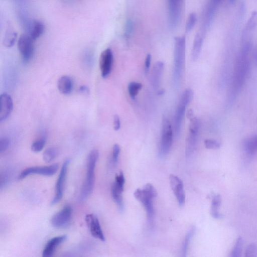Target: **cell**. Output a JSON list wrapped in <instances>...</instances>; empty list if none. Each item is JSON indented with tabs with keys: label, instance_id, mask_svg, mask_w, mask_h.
I'll return each instance as SVG.
<instances>
[{
	"label": "cell",
	"instance_id": "cell-3",
	"mask_svg": "<svg viewBox=\"0 0 257 257\" xmlns=\"http://www.w3.org/2000/svg\"><path fill=\"white\" fill-rule=\"evenodd\" d=\"M99 157V152L96 150H91L87 158L86 174L81 192V197L85 199L93 191L95 183V168Z\"/></svg>",
	"mask_w": 257,
	"mask_h": 257
},
{
	"label": "cell",
	"instance_id": "cell-21",
	"mask_svg": "<svg viewBox=\"0 0 257 257\" xmlns=\"http://www.w3.org/2000/svg\"><path fill=\"white\" fill-rule=\"evenodd\" d=\"M221 198L219 194H215L212 196L210 213L211 216L216 219H220L222 216L219 210L221 204Z\"/></svg>",
	"mask_w": 257,
	"mask_h": 257
},
{
	"label": "cell",
	"instance_id": "cell-19",
	"mask_svg": "<svg viewBox=\"0 0 257 257\" xmlns=\"http://www.w3.org/2000/svg\"><path fill=\"white\" fill-rule=\"evenodd\" d=\"M164 67V64L162 61H158L153 67L151 80L152 85L156 88L159 85Z\"/></svg>",
	"mask_w": 257,
	"mask_h": 257
},
{
	"label": "cell",
	"instance_id": "cell-11",
	"mask_svg": "<svg viewBox=\"0 0 257 257\" xmlns=\"http://www.w3.org/2000/svg\"><path fill=\"white\" fill-rule=\"evenodd\" d=\"M59 168L57 163L46 166H34L26 168L19 175V180H22L28 176L32 174H38L46 176H51L54 175Z\"/></svg>",
	"mask_w": 257,
	"mask_h": 257
},
{
	"label": "cell",
	"instance_id": "cell-14",
	"mask_svg": "<svg viewBox=\"0 0 257 257\" xmlns=\"http://www.w3.org/2000/svg\"><path fill=\"white\" fill-rule=\"evenodd\" d=\"M171 188L179 204L183 206L185 203V193L182 181L177 176L170 175L169 177Z\"/></svg>",
	"mask_w": 257,
	"mask_h": 257
},
{
	"label": "cell",
	"instance_id": "cell-25",
	"mask_svg": "<svg viewBox=\"0 0 257 257\" xmlns=\"http://www.w3.org/2000/svg\"><path fill=\"white\" fill-rule=\"evenodd\" d=\"M195 232V226H193L191 227V228L189 230V231L187 232V233L186 234L183 249H182V256H186L187 249L188 248L189 244L190 243V242L194 235V233Z\"/></svg>",
	"mask_w": 257,
	"mask_h": 257
},
{
	"label": "cell",
	"instance_id": "cell-17",
	"mask_svg": "<svg viewBox=\"0 0 257 257\" xmlns=\"http://www.w3.org/2000/svg\"><path fill=\"white\" fill-rule=\"evenodd\" d=\"M58 90L63 94H70L73 89V81L71 78L67 75L60 77L57 81Z\"/></svg>",
	"mask_w": 257,
	"mask_h": 257
},
{
	"label": "cell",
	"instance_id": "cell-23",
	"mask_svg": "<svg viewBox=\"0 0 257 257\" xmlns=\"http://www.w3.org/2000/svg\"><path fill=\"white\" fill-rule=\"evenodd\" d=\"M17 32L13 30H8V31L7 32L3 40L4 45L7 48H11L13 47L17 41Z\"/></svg>",
	"mask_w": 257,
	"mask_h": 257
},
{
	"label": "cell",
	"instance_id": "cell-8",
	"mask_svg": "<svg viewBox=\"0 0 257 257\" xmlns=\"http://www.w3.org/2000/svg\"><path fill=\"white\" fill-rule=\"evenodd\" d=\"M70 162V160L67 159L62 165L56 183L55 195L50 202L51 205L58 203L63 197L64 185Z\"/></svg>",
	"mask_w": 257,
	"mask_h": 257
},
{
	"label": "cell",
	"instance_id": "cell-31",
	"mask_svg": "<svg viewBox=\"0 0 257 257\" xmlns=\"http://www.w3.org/2000/svg\"><path fill=\"white\" fill-rule=\"evenodd\" d=\"M257 254V247L255 243L249 244L245 250V256L246 257H254Z\"/></svg>",
	"mask_w": 257,
	"mask_h": 257
},
{
	"label": "cell",
	"instance_id": "cell-22",
	"mask_svg": "<svg viewBox=\"0 0 257 257\" xmlns=\"http://www.w3.org/2000/svg\"><path fill=\"white\" fill-rule=\"evenodd\" d=\"M245 151L249 155L257 152V136L251 137L247 139L244 143Z\"/></svg>",
	"mask_w": 257,
	"mask_h": 257
},
{
	"label": "cell",
	"instance_id": "cell-27",
	"mask_svg": "<svg viewBox=\"0 0 257 257\" xmlns=\"http://www.w3.org/2000/svg\"><path fill=\"white\" fill-rule=\"evenodd\" d=\"M112 197L117 205L119 209L122 211L124 208V205L122 197V192L118 191L113 187H111Z\"/></svg>",
	"mask_w": 257,
	"mask_h": 257
},
{
	"label": "cell",
	"instance_id": "cell-18",
	"mask_svg": "<svg viewBox=\"0 0 257 257\" xmlns=\"http://www.w3.org/2000/svg\"><path fill=\"white\" fill-rule=\"evenodd\" d=\"M45 30L44 24L40 21H32L27 33L35 41L41 37Z\"/></svg>",
	"mask_w": 257,
	"mask_h": 257
},
{
	"label": "cell",
	"instance_id": "cell-4",
	"mask_svg": "<svg viewBox=\"0 0 257 257\" xmlns=\"http://www.w3.org/2000/svg\"><path fill=\"white\" fill-rule=\"evenodd\" d=\"M193 96V91L190 88L186 89L181 96L174 117L173 128L176 135L180 132L186 107L192 100Z\"/></svg>",
	"mask_w": 257,
	"mask_h": 257
},
{
	"label": "cell",
	"instance_id": "cell-35",
	"mask_svg": "<svg viewBox=\"0 0 257 257\" xmlns=\"http://www.w3.org/2000/svg\"><path fill=\"white\" fill-rule=\"evenodd\" d=\"M133 31V22L129 20L127 21L125 24L124 29V37L126 39H128L131 36Z\"/></svg>",
	"mask_w": 257,
	"mask_h": 257
},
{
	"label": "cell",
	"instance_id": "cell-9",
	"mask_svg": "<svg viewBox=\"0 0 257 257\" xmlns=\"http://www.w3.org/2000/svg\"><path fill=\"white\" fill-rule=\"evenodd\" d=\"M72 215V207L66 205L51 217L50 223L55 228H65L70 224Z\"/></svg>",
	"mask_w": 257,
	"mask_h": 257
},
{
	"label": "cell",
	"instance_id": "cell-13",
	"mask_svg": "<svg viewBox=\"0 0 257 257\" xmlns=\"http://www.w3.org/2000/svg\"><path fill=\"white\" fill-rule=\"evenodd\" d=\"M85 219L91 235L101 241H105V237L97 217L93 214H88Z\"/></svg>",
	"mask_w": 257,
	"mask_h": 257
},
{
	"label": "cell",
	"instance_id": "cell-7",
	"mask_svg": "<svg viewBox=\"0 0 257 257\" xmlns=\"http://www.w3.org/2000/svg\"><path fill=\"white\" fill-rule=\"evenodd\" d=\"M34 41L28 34H22L18 40V48L24 63L29 62L34 51Z\"/></svg>",
	"mask_w": 257,
	"mask_h": 257
},
{
	"label": "cell",
	"instance_id": "cell-16",
	"mask_svg": "<svg viewBox=\"0 0 257 257\" xmlns=\"http://www.w3.org/2000/svg\"><path fill=\"white\" fill-rule=\"evenodd\" d=\"M66 235L55 236L48 241L42 252L43 257H51L53 255L57 248L67 239Z\"/></svg>",
	"mask_w": 257,
	"mask_h": 257
},
{
	"label": "cell",
	"instance_id": "cell-1",
	"mask_svg": "<svg viewBox=\"0 0 257 257\" xmlns=\"http://www.w3.org/2000/svg\"><path fill=\"white\" fill-rule=\"evenodd\" d=\"M157 192L150 183H147L142 189L138 188L134 192L135 198L144 206L147 214L149 223L152 225L154 220V207L153 200L157 196Z\"/></svg>",
	"mask_w": 257,
	"mask_h": 257
},
{
	"label": "cell",
	"instance_id": "cell-38",
	"mask_svg": "<svg viewBox=\"0 0 257 257\" xmlns=\"http://www.w3.org/2000/svg\"><path fill=\"white\" fill-rule=\"evenodd\" d=\"M79 91L80 93L83 94H88L89 93V88L86 85H81L79 88Z\"/></svg>",
	"mask_w": 257,
	"mask_h": 257
},
{
	"label": "cell",
	"instance_id": "cell-37",
	"mask_svg": "<svg viewBox=\"0 0 257 257\" xmlns=\"http://www.w3.org/2000/svg\"><path fill=\"white\" fill-rule=\"evenodd\" d=\"M120 127V121L118 115L115 114L113 116V128L115 131H118Z\"/></svg>",
	"mask_w": 257,
	"mask_h": 257
},
{
	"label": "cell",
	"instance_id": "cell-29",
	"mask_svg": "<svg viewBox=\"0 0 257 257\" xmlns=\"http://www.w3.org/2000/svg\"><path fill=\"white\" fill-rule=\"evenodd\" d=\"M46 144V140L44 138L35 141L31 145V150L34 152H39L43 150Z\"/></svg>",
	"mask_w": 257,
	"mask_h": 257
},
{
	"label": "cell",
	"instance_id": "cell-41",
	"mask_svg": "<svg viewBox=\"0 0 257 257\" xmlns=\"http://www.w3.org/2000/svg\"><path fill=\"white\" fill-rule=\"evenodd\" d=\"M236 0H228V2L231 5H233L236 2Z\"/></svg>",
	"mask_w": 257,
	"mask_h": 257
},
{
	"label": "cell",
	"instance_id": "cell-32",
	"mask_svg": "<svg viewBox=\"0 0 257 257\" xmlns=\"http://www.w3.org/2000/svg\"><path fill=\"white\" fill-rule=\"evenodd\" d=\"M204 145L208 149H216L220 148V143L216 140L206 139L204 141Z\"/></svg>",
	"mask_w": 257,
	"mask_h": 257
},
{
	"label": "cell",
	"instance_id": "cell-30",
	"mask_svg": "<svg viewBox=\"0 0 257 257\" xmlns=\"http://www.w3.org/2000/svg\"><path fill=\"white\" fill-rule=\"evenodd\" d=\"M197 18L195 13H191L188 18L185 30L186 32H189L192 30L196 22Z\"/></svg>",
	"mask_w": 257,
	"mask_h": 257
},
{
	"label": "cell",
	"instance_id": "cell-12",
	"mask_svg": "<svg viewBox=\"0 0 257 257\" xmlns=\"http://www.w3.org/2000/svg\"><path fill=\"white\" fill-rule=\"evenodd\" d=\"M113 61V53L110 48L106 49L102 52L99 57V68L103 78H106L110 74Z\"/></svg>",
	"mask_w": 257,
	"mask_h": 257
},
{
	"label": "cell",
	"instance_id": "cell-33",
	"mask_svg": "<svg viewBox=\"0 0 257 257\" xmlns=\"http://www.w3.org/2000/svg\"><path fill=\"white\" fill-rule=\"evenodd\" d=\"M120 152V148L118 144H114L112 148V161L113 164H116L118 161V156Z\"/></svg>",
	"mask_w": 257,
	"mask_h": 257
},
{
	"label": "cell",
	"instance_id": "cell-6",
	"mask_svg": "<svg viewBox=\"0 0 257 257\" xmlns=\"http://www.w3.org/2000/svg\"><path fill=\"white\" fill-rule=\"evenodd\" d=\"M200 126V122L198 118L193 117L190 119L186 145V156L187 157L191 156L195 150Z\"/></svg>",
	"mask_w": 257,
	"mask_h": 257
},
{
	"label": "cell",
	"instance_id": "cell-20",
	"mask_svg": "<svg viewBox=\"0 0 257 257\" xmlns=\"http://www.w3.org/2000/svg\"><path fill=\"white\" fill-rule=\"evenodd\" d=\"M204 39L203 37L198 34L195 36L191 53L192 59L194 61H196L200 55Z\"/></svg>",
	"mask_w": 257,
	"mask_h": 257
},
{
	"label": "cell",
	"instance_id": "cell-36",
	"mask_svg": "<svg viewBox=\"0 0 257 257\" xmlns=\"http://www.w3.org/2000/svg\"><path fill=\"white\" fill-rule=\"evenodd\" d=\"M152 56L150 54H147L146 56L145 61V72L146 74H147L149 71Z\"/></svg>",
	"mask_w": 257,
	"mask_h": 257
},
{
	"label": "cell",
	"instance_id": "cell-34",
	"mask_svg": "<svg viewBox=\"0 0 257 257\" xmlns=\"http://www.w3.org/2000/svg\"><path fill=\"white\" fill-rule=\"evenodd\" d=\"M10 140L7 137H3L0 140V152H5L10 146Z\"/></svg>",
	"mask_w": 257,
	"mask_h": 257
},
{
	"label": "cell",
	"instance_id": "cell-28",
	"mask_svg": "<svg viewBox=\"0 0 257 257\" xmlns=\"http://www.w3.org/2000/svg\"><path fill=\"white\" fill-rule=\"evenodd\" d=\"M243 240L242 237L239 236L236 239L234 246L231 252V256L239 257L240 256Z\"/></svg>",
	"mask_w": 257,
	"mask_h": 257
},
{
	"label": "cell",
	"instance_id": "cell-2",
	"mask_svg": "<svg viewBox=\"0 0 257 257\" xmlns=\"http://www.w3.org/2000/svg\"><path fill=\"white\" fill-rule=\"evenodd\" d=\"M186 38L185 36L175 38L173 65V79L179 81L184 70L185 58Z\"/></svg>",
	"mask_w": 257,
	"mask_h": 257
},
{
	"label": "cell",
	"instance_id": "cell-26",
	"mask_svg": "<svg viewBox=\"0 0 257 257\" xmlns=\"http://www.w3.org/2000/svg\"><path fill=\"white\" fill-rule=\"evenodd\" d=\"M142 84L137 82H131L128 83L127 86L128 92L130 97L132 99H135L138 95L139 91L142 88Z\"/></svg>",
	"mask_w": 257,
	"mask_h": 257
},
{
	"label": "cell",
	"instance_id": "cell-24",
	"mask_svg": "<svg viewBox=\"0 0 257 257\" xmlns=\"http://www.w3.org/2000/svg\"><path fill=\"white\" fill-rule=\"evenodd\" d=\"M58 150L55 147H49L44 152L43 154V160L46 163L51 162L57 157Z\"/></svg>",
	"mask_w": 257,
	"mask_h": 257
},
{
	"label": "cell",
	"instance_id": "cell-40",
	"mask_svg": "<svg viewBox=\"0 0 257 257\" xmlns=\"http://www.w3.org/2000/svg\"><path fill=\"white\" fill-rule=\"evenodd\" d=\"M165 92V90L164 89H160L158 90V92H157V94L159 95V96H161V95H163V94H164Z\"/></svg>",
	"mask_w": 257,
	"mask_h": 257
},
{
	"label": "cell",
	"instance_id": "cell-15",
	"mask_svg": "<svg viewBox=\"0 0 257 257\" xmlns=\"http://www.w3.org/2000/svg\"><path fill=\"white\" fill-rule=\"evenodd\" d=\"M13 109V101L11 96L7 93H3L0 96V121L7 119Z\"/></svg>",
	"mask_w": 257,
	"mask_h": 257
},
{
	"label": "cell",
	"instance_id": "cell-39",
	"mask_svg": "<svg viewBox=\"0 0 257 257\" xmlns=\"http://www.w3.org/2000/svg\"><path fill=\"white\" fill-rule=\"evenodd\" d=\"M193 111L192 109H190L188 110L187 113V117L189 119L193 117Z\"/></svg>",
	"mask_w": 257,
	"mask_h": 257
},
{
	"label": "cell",
	"instance_id": "cell-5",
	"mask_svg": "<svg viewBox=\"0 0 257 257\" xmlns=\"http://www.w3.org/2000/svg\"><path fill=\"white\" fill-rule=\"evenodd\" d=\"M173 141V128L168 118L163 116L162 120L159 154L161 157L169 153Z\"/></svg>",
	"mask_w": 257,
	"mask_h": 257
},
{
	"label": "cell",
	"instance_id": "cell-10",
	"mask_svg": "<svg viewBox=\"0 0 257 257\" xmlns=\"http://www.w3.org/2000/svg\"><path fill=\"white\" fill-rule=\"evenodd\" d=\"M184 0H168V21L171 29L177 28L179 23Z\"/></svg>",
	"mask_w": 257,
	"mask_h": 257
}]
</instances>
